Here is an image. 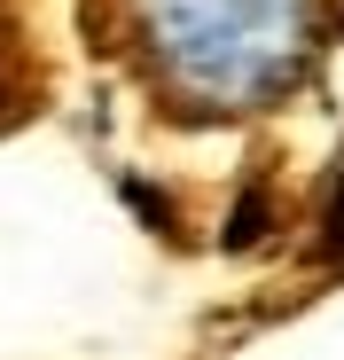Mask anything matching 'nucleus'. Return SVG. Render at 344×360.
Here are the masks:
<instances>
[{"label":"nucleus","mask_w":344,"mask_h":360,"mask_svg":"<svg viewBox=\"0 0 344 360\" xmlns=\"http://www.w3.org/2000/svg\"><path fill=\"white\" fill-rule=\"evenodd\" d=\"M133 32L164 94L258 110L313 55V0H133Z\"/></svg>","instance_id":"nucleus-1"},{"label":"nucleus","mask_w":344,"mask_h":360,"mask_svg":"<svg viewBox=\"0 0 344 360\" xmlns=\"http://www.w3.org/2000/svg\"><path fill=\"white\" fill-rule=\"evenodd\" d=\"M329 243L344 251V188H336V204H329Z\"/></svg>","instance_id":"nucleus-2"}]
</instances>
